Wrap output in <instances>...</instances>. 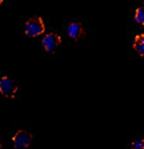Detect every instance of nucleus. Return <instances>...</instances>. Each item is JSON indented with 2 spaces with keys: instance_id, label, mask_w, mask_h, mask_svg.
Returning a JSON list of instances; mask_svg holds the SVG:
<instances>
[{
  "instance_id": "423d86ee",
  "label": "nucleus",
  "mask_w": 144,
  "mask_h": 149,
  "mask_svg": "<svg viewBox=\"0 0 144 149\" xmlns=\"http://www.w3.org/2000/svg\"><path fill=\"white\" fill-rule=\"evenodd\" d=\"M132 49L140 55L144 56V34H138L134 38V43H132Z\"/></svg>"
},
{
  "instance_id": "f03ea898",
  "label": "nucleus",
  "mask_w": 144,
  "mask_h": 149,
  "mask_svg": "<svg viewBox=\"0 0 144 149\" xmlns=\"http://www.w3.org/2000/svg\"><path fill=\"white\" fill-rule=\"evenodd\" d=\"M17 93V84L10 77L3 76L0 79V94L5 98H15Z\"/></svg>"
},
{
  "instance_id": "20e7f679",
  "label": "nucleus",
  "mask_w": 144,
  "mask_h": 149,
  "mask_svg": "<svg viewBox=\"0 0 144 149\" xmlns=\"http://www.w3.org/2000/svg\"><path fill=\"white\" fill-rule=\"evenodd\" d=\"M62 38L57 33H47L42 38V47L46 52H55V50L60 46Z\"/></svg>"
},
{
  "instance_id": "7ed1b4c3",
  "label": "nucleus",
  "mask_w": 144,
  "mask_h": 149,
  "mask_svg": "<svg viewBox=\"0 0 144 149\" xmlns=\"http://www.w3.org/2000/svg\"><path fill=\"white\" fill-rule=\"evenodd\" d=\"M12 140H13V145H15L16 149H25V148L30 147L33 136H31L30 132L25 131V130H18Z\"/></svg>"
},
{
  "instance_id": "0eeeda50",
  "label": "nucleus",
  "mask_w": 144,
  "mask_h": 149,
  "mask_svg": "<svg viewBox=\"0 0 144 149\" xmlns=\"http://www.w3.org/2000/svg\"><path fill=\"white\" fill-rule=\"evenodd\" d=\"M134 17H135V21H136L138 24H140V25H144V5H143V7L136 8Z\"/></svg>"
},
{
  "instance_id": "1a4fd4ad",
  "label": "nucleus",
  "mask_w": 144,
  "mask_h": 149,
  "mask_svg": "<svg viewBox=\"0 0 144 149\" xmlns=\"http://www.w3.org/2000/svg\"><path fill=\"white\" fill-rule=\"evenodd\" d=\"M142 1H143V4H144V0H142Z\"/></svg>"
},
{
  "instance_id": "6e6552de",
  "label": "nucleus",
  "mask_w": 144,
  "mask_h": 149,
  "mask_svg": "<svg viewBox=\"0 0 144 149\" xmlns=\"http://www.w3.org/2000/svg\"><path fill=\"white\" fill-rule=\"evenodd\" d=\"M130 149H144V140L143 139L135 140V141L131 144V148Z\"/></svg>"
},
{
  "instance_id": "f257e3e1",
  "label": "nucleus",
  "mask_w": 144,
  "mask_h": 149,
  "mask_svg": "<svg viewBox=\"0 0 144 149\" xmlns=\"http://www.w3.org/2000/svg\"><path fill=\"white\" fill-rule=\"evenodd\" d=\"M46 30V26H45V22L39 16H33L30 17L28 21L25 22V26H24V31L28 37H38L41 34L45 33Z\"/></svg>"
},
{
  "instance_id": "39448f33",
  "label": "nucleus",
  "mask_w": 144,
  "mask_h": 149,
  "mask_svg": "<svg viewBox=\"0 0 144 149\" xmlns=\"http://www.w3.org/2000/svg\"><path fill=\"white\" fill-rule=\"evenodd\" d=\"M67 34L73 41H79L85 36V29L81 22H71L67 26Z\"/></svg>"
}]
</instances>
